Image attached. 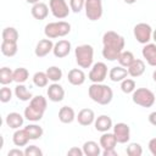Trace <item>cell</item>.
Wrapping results in <instances>:
<instances>
[{"mask_svg":"<svg viewBox=\"0 0 156 156\" xmlns=\"http://www.w3.org/2000/svg\"><path fill=\"white\" fill-rule=\"evenodd\" d=\"M135 82L132 78H126L121 82V90L124 94H132L135 90Z\"/></svg>","mask_w":156,"mask_h":156,"instance_id":"obj_36","label":"cell"},{"mask_svg":"<svg viewBox=\"0 0 156 156\" xmlns=\"http://www.w3.org/2000/svg\"><path fill=\"white\" fill-rule=\"evenodd\" d=\"M124 38L115 30H107L102 35V56L108 61H116L124 49Z\"/></svg>","mask_w":156,"mask_h":156,"instance_id":"obj_1","label":"cell"},{"mask_svg":"<svg viewBox=\"0 0 156 156\" xmlns=\"http://www.w3.org/2000/svg\"><path fill=\"white\" fill-rule=\"evenodd\" d=\"M152 28L149 23H145V22H140L138 24L134 26L133 28V34H134V38L136 39L138 43L145 45L147 43H150V40L152 39Z\"/></svg>","mask_w":156,"mask_h":156,"instance_id":"obj_7","label":"cell"},{"mask_svg":"<svg viewBox=\"0 0 156 156\" xmlns=\"http://www.w3.org/2000/svg\"><path fill=\"white\" fill-rule=\"evenodd\" d=\"M23 122H24V116H22L18 112H10L5 118L6 126L10 127L11 129H18L20 127L23 126Z\"/></svg>","mask_w":156,"mask_h":156,"instance_id":"obj_18","label":"cell"},{"mask_svg":"<svg viewBox=\"0 0 156 156\" xmlns=\"http://www.w3.org/2000/svg\"><path fill=\"white\" fill-rule=\"evenodd\" d=\"M71 49H72L71 41L69 40H66V39H61V40H58L57 43L54 44L52 54L55 55V57L63 58V57H66V56L69 55Z\"/></svg>","mask_w":156,"mask_h":156,"instance_id":"obj_12","label":"cell"},{"mask_svg":"<svg viewBox=\"0 0 156 156\" xmlns=\"http://www.w3.org/2000/svg\"><path fill=\"white\" fill-rule=\"evenodd\" d=\"M107 77V66L104 62H96L91 66V69L88 74L89 80L93 83H102Z\"/></svg>","mask_w":156,"mask_h":156,"instance_id":"obj_10","label":"cell"},{"mask_svg":"<svg viewBox=\"0 0 156 156\" xmlns=\"http://www.w3.org/2000/svg\"><path fill=\"white\" fill-rule=\"evenodd\" d=\"M15 95L21 101H30L32 98H33V94L27 89V87L23 83L22 84H17L15 87Z\"/></svg>","mask_w":156,"mask_h":156,"instance_id":"obj_28","label":"cell"},{"mask_svg":"<svg viewBox=\"0 0 156 156\" xmlns=\"http://www.w3.org/2000/svg\"><path fill=\"white\" fill-rule=\"evenodd\" d=\"M152 40L156 43V29H154V30H152Z\"/></svg>","mask_w":156,"mask_h":156,"instance_id":"obj_48","label":"cell"},{"mask_svg":"<svg viewBox=\"0 0 156 156\" xmlns=\"http://www.w3.org/2000/svg\"><path fill=\"white\" fill-rule=\"evenodd\" d=\"M147 146H149V151L151 152V155H152V156H156V138L150 139Z\"/></svg>","mask_w":156,"mask_h":156,"instance_id":"obj_42","label":"cell"},{"mask_svg":"<svg viewBox=\"0 0 156 156\" xmlns=\"http://www.w3.org/2000/svg\"><path fill=\"white\" fill-rule=\"evenodd\" d=\"M117 139V143L119 144H126L129 141L130 139V128L127 123H123V122H119V123H116L113 126V132H112Z\"/></svg>","mask_w":156,"mask_h":156,"instance_id":"obj_11","label":"cell"},{"mask_svg":"<svg viewBox=\"0 0 156 156\" xmlns=\"http://www.w3.org/2000/svg\"><path fill=\"white\" fill-rule=\"evenodd\" d=\"M29 140H30L29 139V135H28V133L26 132L24 128L23 129H20V128L18 129H15V133L12 135V141H13V144L16 146H18V147L26 146Z\"/></svg>","mask_w":156,"mask_h":156,"instance_id":"obj_26","label":"cell"},{"mask_svg":"<svg viewBox=\"0 0 156 156\" xmlns=\"http://www.w3.org/2000/svg\"><path fill=\"white\" fill-rule=\"evenodd\" d=\"M82 149H83V152H84L85 156H99V155L102 154V152H101V146H100V144H98V143L94 141V140H88V141H85V143L83 144Z\"/></svg>","mask_w":156,"mask_h":156,"instance_id":"obj_25","label":"cell"},{"mask_svg":"<svg viewBox=\"0 0 156 156\" xmlns=\"http://www.w3.org/2000/svg\"><path fill=\"white\" fill-rule=\"evenodd\" d=\"M20 38L18 30L15 27H6L2 29V40L4 41H13L17 43Z\"/></svg>","mask_w":156,"mask_h":156,"instance_id":"obj_30","label":"cell"},{"mask_svg":"<svg viewBox=\"0 0 156 156\" xmlns=\"http://www.w3.org/2000/svg\"><path fill=\"white\" fill-rule=\"evenodd\" d=\"M94 127H95V129H96L98 132H101V133L108 132L111 128H113L112 119H111V117L107 116V115H101V116H99L98 118H95Z\"/></svg>","mask_w":156,"mask_h":156,"instance_id":"obj_17","label":"cell"},{"mask_svg":"<svg viewBox=\"0 0 156 156\" xmlns=\"http://www.w3.org/2000/svg\"><path fill=\"white\" fill-rule=\"evenodd\" d=\"M76 118H77L76 112H74V110L71 106H62L60 108V111H58V119H60V122H62L65 124H68V123H72Z\"/></svg>","mask_w":156,"mask_h":156,"instance_id":"obj_23","label":"cell"},{"mask_svg":"<svg viewBox=\"0 0 156 156\" xmlns=\"http://www.w3.org/2000/svg\"><path fill=\"white\" fill-rule=\"evenodd\" d=\"M85 16L90 21H99L102 17V1L101 0H85Z\"/></svg>","mask_w":156,"mask_h":156,"instance_id":"obj_8","label":"cell"},{"mask_svg":"<svg viewBox=\"0 0 156 156\" xmlns=\"http://www.w3.org/2000/svg\"><path fill=\"white\" fill-rule=\"evenodd\" d=\"M28 4H32V5H34V4H37V2H40V0H26Z\"/></svg>","mask_w":156,"mask_h":156,"instance_id":"obj_47","label":"cell"},{"mask_svg":"<svg viewBox=\"0 0 156 156\" xmlns=\"http://www.w3.org/2000/svg\"><path fill=\"white\" fill-rule=\"evenodd\" d=\"M85 6V0H69V9L74 13H79Z\"/></svg>","mask_w":156,"mask_h":156,"instance_id":"obj_38","label":"cell"},{"mask_svg":"<svg viewBox=\"0 0 156 156\" xmlns=\"http://www.w3.org/2000/svg\"><path fill=\"white\" fill-rule=\"evenodd\" d=\"M54 49V43L51 39L46 38V39H41L37 43L35 49H34V54L37 57H45L46 55H49Z\"/></svg>","mask_w":156,"mask_h":156,"instance_id":"obj_13","label":"cell"},{"mask_svg":"<svg viewBox=\"0 0 156 156\" xmlns=\"http://www.w3.org/2000/svg\"><path fill=\"white\" fill-rule=\"evenodd\" d=\"M46 94H48V98H49L50 101H52V102H60L65 98V89L58 83H52V84H50L48 87Z\"/></svg>","mask_w":156,"mask_h":156,"instance_id":"obj_14","label":"cell"},{"mask_svg":"<svg viewBox=\"0 0 156 156\" xmlns=\"http://www.w3.org/2000/svg\"><path fill=\"white\" fill-rule=\"evenodd\" d=\"M76 62L80 68H90L94 61V49L89 44L78 45L74 49Z\"/></svg>","mask_w":156,"mask_h":156,"instance_id":"obj_4","label":"cell"},{"mask_svg":"<svg viewBox=\"0 0 156 156\" xmlns=\"http://www.w3.org/2000/svg\"><path fill=\"white\" fill-rule=\"evenodd\" d=\"M24 155L26 156H43V151L37 145H29V146H26Z\"/></svg>","mask_w":156,"mask_h":156,"instance_id":"obj_40","label":"cell"},{"mask_svg":"<svg viewBox=\"0 0 156 156\" xmlns=\"http://www.w3.org/2000/svg\"><path fill=\"white\" fill-rule=\"evenodd\" d=\"M28 77H29V72L24 67H18L13 71V82H16L17 84L24 83L28 79Z\"/></svg>","mask_w":156,"mask_h":156,"instance_id":"obj_33","label":"cell"},{"mask_svg":"<svg viewBox=\"0 0 156 156\" xmlns=\"http://www.w3.org/2000/svg\"><path fill=\"white\" fill-rule=\"evenodd\" d=\"M24 129H26V132L28 133L30 140H38V139H40V138L43 136V134H44L43 128H41L40 126H38V124H34V123L28 124L27 127H24Z\"/></svg>","mask_w":156,"mask_h":156,"instance_id":"obj_29","label":"cell"},{"mask_svg":"<svg viewBox=\"0 0 156 156\" xmlns=\"http://www.w3.org/2000/svg\"><path fill=\"white\" fill-rule=\"evenodd\" d=\"M11 99H12V90L9 87L4 85L0 89V101L5 104V102H9Z\"/></svg>","mask_w":156,"mask_h":156,"instance_id":"obj_39","label":"cell"},{"mask_svg":"<svg viewBox=\"0 0 156 156\" xmlns=\"http://www.w3.org/2000/svg\"><path fill=\"white\" fill-rule=\"evenodd\" d=\"M100 146L102 150H108V149H115L117 145V139L113 133L110 132H105L102 133V135L100 136Z\"/></svg>","mask_w":156,"mask_h":156,"instance_id":"obj_24","label":"cell"},{"mask_svg":"<svg viewBox=\"0 0 156 156\" xmlns=\"http://www.w3.org/2000/svg\"><path fill=\"white\" fill-rule=\"evenodd\" d=\"M89 98L99 105H108L113 99L112 89L104 83H93L88 88Z\"/></svg>","mask_w":156,"mask_h":156,"instance_id":"obj_3","label":"cell"},{"mask_svg":"<svg viewBox=\"0 0 156 156\" xmlns=\"http://www.w3.org/2000/svg\"><path fill=\"white\" fill-rule=\"evenodd\" d=\"M102 155L104 156H118L116 149H108V150H104L102 151Z\"/></svg>","mask_w":156,"mask_h":156,"instance_id":"obj_44","label":"cell"},{"mask_svg":"<svg viewBox=\"0 0 156 156\" xmlns=\"http://www.w3.org/2000/svg\"><path fill=\"white\" fill-rule=\"evenodd\" d=\"M30 13H32V16H33L35 20H38V21L45 20V18L48 17V15H49V7H48L46 4H44V2L40 1V2H37V4H34V5L32 6Z\"/></svg>","mask_w":156,"mask_h":156,"instance_id":"obj_19","label":"cell"},{"mask_svg":"<svg viewBox=\"0 0 156 156\" xmlns=\"http://www.w3.org/2000/svg\"><path fill=\"white\" fill-rule=\"evenodd\" d=\"M7 156H26V155H24V150H21L18 147V149H11L7 152Z\"/></svg>","mask_w":156,"mask_h":156,"instance_id":"obj_43","label":"cell"},{"mask_svg":"<svg viewBox=\"0 0 156 156\" xmlns=\"http://www.w3.org/2000/svg\"><path fill=\"white\" fill-rule=\"evenodd\" d=\"M77 121L80 126L88 127L95 122V113L91 108H82L77 115Z\"/></svg>","mask_w":156,"mask_h":156,"instance_id":"obj_16","label":"cell"},{"mask_svg":"<svg viewBox=\"0 0 156 156\" xmlns=\"http://www.w3.org/2000/svg\"><path fill=\"white\" fill-rule=\"evenodd\" d=\"M0 50H1V54L4 56H7V57H12L17 54L18 51V46H17V43H13V41H1V46H0Z\"/></svg>","mask_w":156,"mask_h":156,"instance_id":"obj_27","label":"cell"},{"mask_svg":"<svg viewBox=\"0 0 156 156\" xmlns=\"http://www.w3.org/2000/svg\"><path fill=\"white\" fill-rule=\"evenodd\" d=\"M147 119H149V122H150L152 126H155V127H156V111H152V112L149 115Z\"/></svg>","mask_w":156,"mask_h":156,"instance_id":"obj_45","label":"cell"},{"mask_svg":"<svg viewBox=\"0 0 156 156\" xmlns=\"http://www.w3.org/2000/svg\"><path fill=\"white\" fill-rule=\"evenodd\" d=\"M46 74L49 77V79L52 82V83H57L61 80L62 78V69L57 66H50L48 69H46Z\"/></svg>","mask_w":156,"mask_h":156,"instance_id":"obj_34","label":"cell"},{"mask_svg":"<svg viewBox=\"0 0 156 156\" xmlns=\"http://www.w3.org/2000/svg\"><path fill=\"white\" fill-rule=\"evenodd\" d=\"M46 107H48L46 98H44L43 95L33 96L32 100L29 101V105L24 108L23 116L29 122H38L43 118L46 111Z\"/></svg>","mask_w":156,"mask_h":156,"instance_id":"obj_2","label":"cell"},{"mask_svg":"<svg viewBox=\"0 0 156 156\" xmlns=\"http://www.w3.org/2000/svg\"><path fill=\"white\" fill-rule=\"evenodd\" d=\"M49 7L55 18L63 20L69 15V7L66 2V0H50L49 1Z\"/></svg>","mask_w":156,"mask_h":156,"instance_id":"obj_9","label":"cell"},{"mask_svg":"<svg viewBox=\"0 0 156 156\" xmlns=\"http://www.w3.org/2000/svg\"><path fill=\"white\" fill-rule=\"evenodd\" d=\"M13 82V71L9 67H2L0 69V83L2 85H7Z\"/></svg>","mask_w":156,"mask_h":156,"instance_id":"obj_35","label":"cell"},{"mask_svg":"<svg viewBox=\"0 0 156 156\" xmlns=\"http://www.w3.org/2000/svg\"><path fill=\"white\" fill-rule=\"evenodd\" d=\"M67 79H68L69 84L78 87L85 82V73L80 68H72L67 74Z\"/></svg>","mask_w":156,"mask_h":156,"instance_id":"obj_20","label":"cell"},{"mask_svg":"<svg viewBox=\"0 0 156 156\" xmlns=\"http://www.w3.org/2000/svg\"><path fill=\"white\" fill-rule=\"evenodd\" d=\"M126 152L129 156H141L143 155V147L139 143H130L127 146Z\"/></svg>","mask_w":156,"mask_h":156,"instance_id":"obj_37","label":"cell"},{"mask_svg":"<svg viewBox=\"0 0 156 156\" xmlns=\"http://www.w3.org/2000/svg\"><path fill=\"white\" fill-rule=\"evenodd\" d=\"M67 155L68 156H83L84 152H83V149H79L77 146H73V147H71L67 151Z\"/></svg>","mask_w":156,"mask_h":156,"instance_id":"obj_41","label":"cell"},{"mask_svg":"<svg viewBox=\"0 0 156 156\" xmlns=\"http://www.w3.org/2000/svg\"><path fill=\"white\" fill-rule=\"evenodd\" d=\"M134 60H135V57H134L133 52H132V51H128V50H127V51H122V52L119 54L118 58H117L119 66L126 67V68H128V67L132 65V62H133Z\"/></svg>","mask_w":156,"mask_h":156,"instance_id":"obj_31","label":"cell"},{"mask_svg":"<svg viewBox=\"0 0 156 156\" xmlns=\"http://www.w3.org/2000/svg\"><path fill=\"white\" fill-rule=\"evenodd\" d=\"M132 100L135 105H139L141 107L147 108V107H151L155 104L156 96L147 88H138L132 93Z\"/></svg>","mask_w":156,"mask_h":156,"instance_id":"obj_6","label":"cell"},{"mask_svg":"<svg viewBox=\"0 0 156 156\" xmlns=\"http://www.w3.org/2000/svg\"><path fill=\"white\" fill-rule=\"evenodd\" d=\"M49 80H50V79H49L46 72L39 71V72H35V73L33 74V84H34L35 87H38V88H44V87H46L48 83H49Z\"/></svg>","mask_w":156,"mask_h":156,"instance_id":"obj_32","label":"cell"},{"mask_svg":"<svg viewBox=\"0 0 156 156\" xmlns=\"http://www.w3.org/2000/svg\"><path fill=\"white\" fill-rule=\"evenodd\" d=\"M143 57L147 62V65L156 67V43H147L144 45L141 50Z\"/></svg>","mask_w":156,"mask_h":156,"instance_id":"obj_15","label":"cell"},{"mask_svg":"<svg viewBox=\"0 0 156 156\" xmlns=\"http://www.w3.org/2000/svg\"><path fill=\"white\" fill-rule=\"evenodd\" d=\"M126 4H128V5H133V4H135L136 2V0H123Z\"/></svg>","mask_w":156,"mask_h":156,"instance_id":"obj_46","label":"cell"},{"mask_svg":"<svg viewBox=\"0 0 156 156\" xmlns=\"http://www.w3.org/2000/svg\"><path fill=\"white\" fill-rule=\"evenodd\" d=\"M127 76H129L128 74V69L126 67H122V66H115L108 72V78L115 83L122 82L123 79L127 78Z\"/></svg>","mask_w":156,"mask_h":156,"instance_id":"obj_22","label":"cell"},{"mask_svg":"<svg viewBox=\"0 0 156 156\" xmlns=\"http://www.w3.org/2000/svg\"><path fill=\"white\" fill-rule=\"evenodd\" d=\"M71 32V24L66 21L50 22L44 27V34L49 39H56L66 37Z\"/></svg>","mask_w":156,"mask_h":156,"instance_id":"obj_5","label":"cell"},{"mask_svg":"<svg viewBox=\"0 0 156 156\" xmlns=\"http://www.w3.org/2000/svg\"><path fill=\"white\" fill-rule=\"evenodd\" d=\"M127 69H128V74L130 77L138 78V77L143 76L144 72H145V62L140 58H135Z\"/></svg>","mask_w":156,"mask_h":156,"instance_id":"obj_21","label":"cell"},{"mask_svg":"<svg viewBox=\"0 0 156 156\" xmlns=\"http://www.w3.org/2000/svg\"><path fill=\"white\" fill-rule=\"evenodd\" d=\"M152 79H154V82L156 83V69H155L154 73H152Z\"/></svg>","mask_w":156,"mask_h":156,"instance_id":"obj_49","label":"cell"}]
</instances>
